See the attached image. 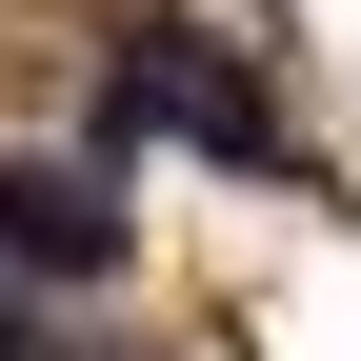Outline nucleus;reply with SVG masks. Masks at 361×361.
I'll return each mask as SVG.
<instances>
[{"mask_svg":"<svg viewBox=\"0 0 361 361\" xmlns=\"http://www.w3.org/2000/svg\"><path fill=\"white\" fill-rule=\"evenodd\" d=\"M101 121H121V141H201V161H281V101H261L201 20H141V40H121Z\"/></svg>","mask_w":361,"mask_h":361,"instance_id":"nucleus-1","label":"nucleus"},{"mask_svg":"<svg viewBox=\"0 0 361 361\" xmlns=\"http://www.w3.org/2000/svg\"><path fill=\"white\" fill-rule=\"evenodd\" d=\"M0 241H20L40 281H101V261H121V201L80 161H20V180H0Z\"/></svg>","mask_w":361,"mask_h":361,"instance_id":"nucleus-2","label":"nucleus"},{"mask_svg":"<svg viewBox=\"0 0 361 361\" xmlns=\"http://www.w3.org/2000/svg\"><path fill=\"white\" fill-rule=\"evenodd\" d=\"M0 361H40V341H0Z\"/></svg>","mask_w":361,"mask_h":361,"instance_id":"nucleus-3","label":"nucleus"}]
</instances>
